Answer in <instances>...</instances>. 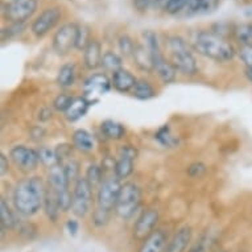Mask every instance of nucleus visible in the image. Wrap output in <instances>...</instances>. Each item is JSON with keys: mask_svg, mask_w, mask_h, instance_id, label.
Masks as SVG:
<instances>
[{"mask_svg": "<svg viewBox=\"0 0 252 252\" xmlns=\"http://www.w3.org/2000/svg\"><path fill=\"white\" fill-rule=\"evenodd\" d=\"M93 40L91 29L86 24H78V32H77V50H85L89 42Z\"/></svg>", "mask_w": 252, "mask_h": 252, "instance_id": "nucleus-34", "label": "nucleus"}, {"mask_svg": "<svg viewBox=\"0 0 252 252\" xmlns=\"http://www.w3.org/2000/svg\"><path fill=\"white\" fill-rule=\"evenodd\" d=\"M244 16L247 17V19H251L252 20V5L250 7V8H247L246 11H244Z\"/></svg>", "mask_w": 252, "mask_h": 252, "instance_id": "nucleus-46", "label": "nucleus"}, {"mask_svg": "<svg viewBox=\"0 0 252 252\" xmlns=\"http://www.w3.org/2000/svg\"><path fill=\"white\" fill-rule=\"evenodd\" d=\"M63 17V9L61 5H50L42 9L31 24V32L36 38L45 37L50 31H53Z\"/></svg>", "mask_w": 252, "mask_h": 252, "instance_id": "nucleus-8", "label": "nucleus"}, {"mask_svg": "<svg viewBox=\"0 0 252 252\" xmlns=\"http://www.w3.org/2000/svg\"><path fill=\"white\" fill-rule=\"evenodd\" d=\"M137 158V149L133 145H122L118 149V158L115 160L114 176L122 180L128 178L133 173V166Z\"/></svg>", "mask_w": 252, "mask_h": 252, "instance_id": "nucleus-13", "label": "nucleus"}, {"mask_svg": "<svg viewBox=\"0 0 252 252\" xmlns=\"http://www.w3.org/2000/svg\"><path fill=\"white\" fill-rule=\"evenodd\" d=\"M93 206V188L85 177H81L74 184L71 211L77 218H85L91 213Z\"/></svg>", "mask_w": 252, "mask_h": 252, "instance_id": "nucleus-10", "label": "nucleus"}, {"mask_svg": "<svg viewBox=\"0 0 252 252\" xmlns=\"http://www.w3.org/2000/svg\"><path fill=\"white\" fill-rule=\"evenodd\" d=\"M136 45L137 44L133 41V38L127 33L122 34L118 38V48H119L120 53L124 57H132L133 53H135V49H136Z\"/></svg>", "mask_w": 252, "mask_h": 252, "instance_id": "nucleus-31", "label": "nucleus"}, {"mask_svg": "<svg viewBox=\"0 0 252 252\" xmlns=\"http://www.w3.org/2000/svg\"><path fill=\"white\" fill-rule=\"evenodd\" d=\"M73 151H74V145L73 144H60L57 145V148L54 149V152L57 155V158L60 164L65 162L66 160L73 158Z\"/></svg>", "mask_w": 252, "mask_h": 252, "instance_id": "nucleus-38", "label": "nucleus"}, {"mask_svg": "<svg viewBox=\"0 0 252 252\" xmlns=\"http://www.w3.org/2000/svg\"><path fill=\"white\" fill-rule=\"evenodd\" d=\"M132 58L139 69L147 71V73H152L153 71L152 56H151V52H149V49L147 48L145 44L144 45H143V44H137Z\"/></svg>", "mask_w": 252, "mask_h": 252, "instance_id": "nucleus-22", "label": "nucleus"}, {"mask_svg": "<svg viewBox=\"0 0 252 252\" xmlns=\"http://www.w3.org/2000/svg\"><path fill=\"white\" fill-rule=\"evenodd\" d=\"M244 1H252V0H244Z\"/></svg>", "mask_w": 252, "mask_h": 252, "instance_id": "nucleus-48", "label": "nucleus"}, {"mask_svg": "<svg viewBox=\"0 0 252 252\" xmlns=\"http://www.w3.org/2000/svg\"><path fill=\"white\" fill-rule=\"evenodd\" d=\"M206 165L203 162H193L190 165L188 166V174L191 178H199L202 177L203 174L206 173Z\"/></svg>", "mask_w": 252, "mask_h": 252, "instance_id": "nucleus-41", "label": "nucleus"}, {"mask_svg": "<svg viewBox=\"0 0 252 252\" xmlns=\"http://www.w3.org/2000/svg\"><path fill=\"white\" fill-rule=\"evenodd\" d=\"M215 252H227V251H223V250H219V251H215Z\"/></svg>", "mask_w": 252, "mask_h": 252, "instance_id": "nucleus-47", "label": "nucleus"}, {"mask_svg": "<svg viewBox=\"0 0 252 252\" xmlns=\"http://www.w3.org/2000/svg\"><path fill=\"white\" fill-rule=\"evenodd\" d=\"M238 56H239L240 61L244 63V67L252 66V44L240 46L238 50Z\"/></svg>", "mask_w": 252, "mask_h": 252, "instance_id": "nucleus-39", "label": "nucleus"}, {"mask_svg": "<svg viewBox=\"0 0 252 252\" xmlns=\"http://www.w3.org/2000/svg\"><path fill=\"white\" fill-rule=\"evenodd\" d=\"M143 38H144L145 45L151 52V56H152L153 71L158 75V78L161 79L162 83L174 82L176 75H177V70L174 69L172 62L162 53L157 33H155L153 31H144L143 32Z\"/></svg>", "mask_w": 252, "mask_h": 252, "instance_id": "nucleus-4", "label": "nucleus"}, {"mask_svg": "<svg viewBox=\"0 0 252 252\" xmlns=\"http://www.w3.org/2000/svg\"><path fill=\"white\" fill-rule=\"evenodd\" d=\"M9 172V157H7L4 153L0 155V176L3 177L4 174Z\"/></svg>", "mask_w": 252, "mask_h": 252, "instance_id": "nucleus-42", "label": "nucleus"}, {"mask_svg": "<svg viewBox=\"0 0 252 252\" xmlns=\"http://www.w3.org/2000/svg\"><path fill=\"white\" fill-rule=\"evenodd\" d=\"M100 131L110 140H122L126 136V127L115 120L107 119L100 124Z\"/></svg>", "mask_w": 252, "mask_h": 252, "instance_id": "nucleus-25", "label": "nucleus"}, {"mask_svg": "<svg viewBox=\"0 0 252 252\" xmlns=\"http://www.w3.org/2000/svg\"><path fill=\"white\" fill-rule=\"evenodd\" d=\"M27 28L25 23H15V24H8L1 28V41H9L12 38L20 36Z\"/></svg>", "mask_w": 252, "mask_h": 252, "instance_id": "nucleus-32", "label": "nucleus"}, {"mask_svg": "<svg viewBox=\"0 0 252 252\" xmlns=\"http://www.w3.org/2000/svg\"><path fill=\"white\" fill-rule=\"evenodd\" d=\"M75 96L67 94V93H62V94H58L53 100V107L54 110H57L58 112H63L66 111L67 108L70 107V104L73 103Z\"/></svg>", "mask_w": 252, "mask_h": 252, "instance_id": "nucleus-36", "label": "nucleus"}, {"mask_svg": "<svg viewBox=\"0 0 252 252\" xmlns=\"http://www.w3.org/2000/svg\"><path fill=\"white\" fill-rule=\"evenodd\" d=\"M73 145L75 149L82 151V152H91L95 144H94V137L89 131L83 128L75 129L73 133Z\"/></svg>", "mask_w": 252, "mask_h": 252, "instance_id": "nucleus-24", "label": "nucleus"}, {"mask_svg": "<svg viewBox=\"0 0 252 252\" xmlns=\"http://www.w3.org/2000/svg\"><path fill=\"white\" fill-rule=\"evenodd\" d=\"M38 155H40V161H41V164L48 166V169H50V168H53V166L60 164V161H58L57 158V155L54 152V149L41 147V148L38 149Z\"/></svg>", "mask_w": 252, "mask_h": 252, "instance_id": "nucleus-35", "label": "nucleus"}, {"mask_svg": "<svg viewBox=\"0 0 252 252\" xmlns=\"http://www.w3.org/2000/svg\"><path fill=\"white\" fill-rule=\"evenodd\" d=\"M158 219H160V214L156 207H148L144 211H141V214L137 217L136 222L133 224V238L139 242H143L147 236L151 235L156 230Z\"/></svg>", "mask_w": 252, "mask_h": 252, "instance_id": "nucleus-14", "label": "nucleus"}, {"mask_svg": "<svg viewBox=\"0 0 252 252\" xmlns=\"http://www.w3.org/2000/svg\"><path fill=\"white\" fill-rule=\"evenodd\" d=\"M11 1H17V0H11Z\"/></svg>", "mask_w": 252, "mask_h": 252, "instance_id": "nucleus-49", "label": "nucleus"}, {"mask_svg": "<svg viewBox=\"0 0 252 252\" xmlns=\"http://www.w3.org/2000/svg\"><path fill=\"white\" fill-rule=\"evenodd\" d=\"M244 75H246V78H247L248 82L252 83V66L244 67Z\"/></svg>", "mask_w": 252, "mask_h": 252, "instance_id": "nucleus-45", "label": "nucleus"}, {"mask_svg": "<svg viewBox=\"0 0 252 252\" xmlns=\"http://www.w3.org/2000/svg\"><path fill=\"white\" fill-rule=\"evenodd\" d=\"M191 46L198 54L217 62H230L234 60L236 49L230 40L219 37L211 31H199L191 40Z\"/></svg>", "mask_w": 252, "mask_h": 252, "instance_id": "nucleus-2", "label": "nucleus"}, {"mask_svg": "<svg viewBox=\"0 0 252 252\" xmlns=\"http://www.w3.org/2000/svg\"><path fill=\"white\" fill-rule=\"evenodd\" d=\"M66 230L71 236H75L79 231V223L77 219H69L66 222Z\"/></svg>", "mask_w": 252, "mask_h": 252, "instance_id": "nucleus-43", "label": "nucleus"}, {"mask_svg": "<svg viewBox=\"0 0 252 252\" xmlns=\"http://www.w3.org/2000/svg\"><path fill=\"white\" fill-rule=\"evenodd\" d=\"M168 242V234L161 228H156L141 242L137 252H165Z\"/></svg>", "mask_w": 252, "mask_h": 252, "instance_id": "nucleus-15", "label": "nucleus"}, {"mask_svg": "<svg viewBox=\"0 0 252 252\" xmlns=\"http://www.w3.org/2000/svg\"><path fill=\"white\" fill-rule=\"evenodd\" d=\"M111 79L108 78L106 73H94L90 77H87L86 81L83 82V96L94 104L99 100L100 96L106 95L111 90Z\"/></svg>", "mask_w": 252, "mask_h": 252, "instance_id": "nucleus-12", "label": "nucleus"}, {"mask_svg": "<svg viewBox=\"0 0 252 252\" xmlns=\"http://www.w3.org/2000/svg\"><path fill=\"white\" fill-rule=\"evenodd\" d=\"M220 4V0H198L197 15H210L215 12Z\"/></svg>", "mask_w": 252, "mask_h": 252, "instance_id": "nucleus-37", "label": "nucleus"}, {"mask_svg": "<svg viewBox=\"0 0 252 252\" xmlns=\"http://www.w3.org/2000/svg\"><path fill=\"white\" fill-rule=\"evenodd\" d=\"M102 57H103L102 44L99 40L93 37V40L89 42V45L83 50V63L87 70L98 69L102 65Z\"/></svg>", "mask_w": 252, "mask_h": 252, "instance_id": "nucleus-16", "label": "nucleus"}, {"mask_svg": "<svg viewBox=\"0 0 252 252\" xmlns=\"http://www.w3.org/2000/svg\"><path fill=\"white\" fill-rule=\"evenodd\" d=\"M75 78H77V69L73 62H67L63 63L57 74V85L61 89H69L74 85Z\"/></svg>", "mask_w": 252, "mask_h": 252, "instance_id": "nucleus-23", "label": "nucleus"}, {"mask_svg": "<svg viewBox=\"0 0 252 252\" xmlns=\"http://www.w3.org/2000/svg\"><path fill=\"white\" fill-rule=\"evenodd\" d=\"M164 0H132L133 8L136 9L137 12H147L151 7L156 5L157 3H161Z\"/></svg>", "mask_w": 252, "mask_h": 252, "instance_id": "nucleus-40", "label": "nucleus"}, {"mask_svg": "<svg viewBox=\"0 0 252 252\" xmlns=\"http://www.w3.org/2000/svg\"><path fill=\"white\" fill-rule=\"evenodd\" d=\"M232 38H234L240 46L252 44V21L248 20L243 21V23H239V24H235Z\"/></svg>", "mask_w": 252, "mask_h": 252, "instance_id": "nucleus-26", "label": "nucleus"}, {"mask_svg": "<svg viewBox=\"0 0 252 252\" xmlns=\"http://www.w3.org/2000/svg\"><path fill=\"white\" fill-rule=\"evenodd\" d=\"M155 139H156L162 147L165 148H173L178 144V137L174 136L172 131H170V127L168 124L162 126L161 128H158L156 133H155Z\"/></svg>", "mask_w": 252, "mask_h": 252, "instance_id": "nucleus-30", "label": "nucleus"}, {"mask_svg": "<svg viewBox=\"0 0 252 252\" xmlns=\"http://www.w3.org/2000/svg\"><path fill=\"white\" fill-rule=\"evenodd\" d=\"M112 87L115 89L118 93L126 94V93H131L133 90V87L136 85L137 78L127 69L122 67L120 70L112 73L111 77Z\"/></svg>", "mask_w": 252, "mask_h": 252, "instance_id": "nucleus-18", "label": "nucleus"}, {"mask_svg": "<svg viewBox=\"0 0 252 252\" xmlns=\"http://www.w3.org/2000/svg\"><path fill=\"white\" fill-rule=\"evenodd\" d=\"M9 158L17 169L23 173H32L38 168L40 155L38 151L27 145H15L9 151Z\"/></svg>", "mask_w": 252, "mask_h": 252, "instance_id": "nucleus-11", "label": "nucleus"}, {"mask_svg": "<svg viewBox=\"0 0 252 252\" xmlns=\"http://www.w3.org/2000/svg\"><path fill=\"white\" fill-rule=\"evenodd\" d=\"M44 211H45L46 217L49 218V220L52 222H57L58 217L61 214L62 211L60 209V205H58L57 195L54 193L49 186H46L45 191V199H44Z\"/></svg>", "mask_w": 252, "mask_h": 252, "instance_id": "nucleus-21", "label": "nucleus"}, {"mask_svg": "<svg viewBox=\"0 0 252 252\" xmlns=\"http://www.w3.org/2000/svg\"><path fill=\"white\" fill-rule=\"evenodd\" d=\"M93 106L90 100L85 98V96H75L73 103L70 104V107L67 108L66 111L63 112V116L67 122L70 123H74V122H78L79 119H82L83 116L86 115L89 108Z\"/></svg>", "mask_w": 252, "mask_h": 252, "instance_id": "nucleus-19", "label": "nucleus"}, {"mask_svg": "<svg viewBox=\"0 0 252 252\" xmlns=\"http://www.w3.org/2000/svg\"><path fill=\"white\" fill-rule=\"evenodd\" d=\"M45 191L46 186L38 176H32L17 182L12 195L13 206L17 214L25 218L37 214L44 207Z\"/></svg>", "mask_w": 252, "mask_h": 252, "instance_id": "nucleus-1", "label": "nucleus"}, {"mask_svg": "<svg viewBox=\"0 0 252 252\" xmlns=\"http://www.w3.org/2000/svg\"><path fill=\"white\" fill-rule=\"evenodd\" d=\"M104 71L108 73H115L123 67V58L120 57L119 54L112 52V50H106L102 57V65Z\"/></svg>", "mask_w": 252, "mask_h": 252, "instance_id": "nucleus-28", "label": "nucleus"}, {"mask_svg": "<svg viewBox=\"0 0 252 252\" xmlns=\"http://www.w3.org/2000/svg\"><path fill=\"white\" fill-rule=\"evenodd\" d=\"M131 94L139 100H149L155 98L157 93L152 83L147 81V79L140 78L137 79L136 85L133 87V90L131 91Z\"/></svg>", "mask_w": 252, "mask_h": 252, "instance_id": "nucleus-27", "label": "nucleus"}, {"mask_svg": "<svg viewBox=\"0 0 252 252\" xmlns=\"http://www.w3.org/2000/svg\"><path fill=\"white\" fill-rule=\"evenodd\" d=\"M120 188H122V184L116 176L104 180L103 184L99 186V189L96 191V206L93 210V214L95 215L96 218L103 222L110 220L111 213L115 211Z\"/></svg>", "mask_w": 252, "mask_h": 252, "instance_id": "nucleus-5", "label": "nucleus"}, {"mask_svg": "<svg viewBox=\"0 0 252 252\" xmlns=\"http://www.w3.org/2000/svg\"><path fill=\"white\" fill-rule=\"evenodd\" d=\"M188 252H207V243L203 240H199Z\"/></svg>", "mask_w": 252, "mask_h": 252, "instance_id": "nucleus-44", "label": "nucleus"}, {"mask_svg": "<svg viewBox=\"0 0 252 252\" xmlns=\"http://www.w3.org/2000/svg\"><path fill=\"white\" fill-rule=\"evenodd\" d=\"M62 168H63V172H65V176H66L67 181L71 184H75L78 181L79 178V162L74 158H70V160H66L65 162L61 164Z\"/></svg>", "mask_w": 252, "mask_h": 252, "instance_id": "nucleus-33", "label": "nucleus"}, {"mask_svg": "<svg viewBox=\"0 0 252 252\" xmlns=\"http://www.w3.org/2000/svg\"><path fill=\"white\" fill-rule=\"evenodd\" d=\"M104 169L98 164H90L89 168L86 169V176L85 178L87 180V182L90 184V186L94 189H99V186L103 184V181L106 178H103Z\"/></svg>", "mask_w": 252, "mask_h": 252, "instance_id": "nucleus-29", "label": "nucleus"}, {"mask_svg": "<svg viewBox=\"0 0 252 252\" xmlns=\"http://www.w3.org/2000/svg\"><path fill=\"white\" fill-rule=\"evenodd\" d=\"M166 49L169 52V61L178 73L186 77H191L198 73L197 60L194 54L191 53L190 46L185 41V38L176 34L170 36L166 40Z\"/></svg>", "mask_w": 252, "mask_h": 252, "instance_id": "nucleus-3", "label": "nucleus"}, {"mask_svg": "<svg viewBox=\"0 0 252 252\" xmlns=\"http://www.w3.org/2000/svg\"><path fill=\"white\" fill-rule=\"evenodd\" d=\"M141 205V189L133 182H124L120 188L115 213L119 218L128 220L136 214Z\"/></svg>", "mask_w": 252, "mask_h": 252, "instance_id": "nucleus-6", "label": "nucleus"}, {"mask_svg": "<svg viewBox=\"0 0 252 252\" xmlns=\"http://www.w3.org/2000/svg\"><path fill=\"white\" fill-rule=\"evenodd\" d=\"M20 224V220L17 219L16 214L11 210L8 202L4 198L0 201V226L1 232L8 231V230H16Z\"/></svg>", "mask_w": 252, "mask_h": 252, "instance_id": "nucleus-20", "label": "nucleus"}, {"mask_svg": "<svg viewBox=\"0 0 252 252\" xmlns=\"http://www.w3.org/2000/svg\"><path fill=\"white\" fill-rule=\"evenodd\" d=\"M193 238V230L190 226H184L176 231L173 238L168 242L165 252H185Z\"/></svg>", "mask_w": 252, "mask_h": 252, "instance_id": "nucleus-17", "label": "nucleus"}, {"mask_svg": "<svg viewBox=\"0 0 252 252\" xmlns=\"http://www.w3.org/2000/svg\"><path fill=\"white\" fill-rule=\"evenodd\" d=\"M40 0H17L1 5V16L8 24L27 23L37 12Z\"/></svg>", "mask_w": 252, "mask_h": 252, "instance_id": "nucleus-7", "label": "nucleus"}, {"mask_svg": "<svg viewBox=\"0 0 252 252\" xmlns=\"http://www.w3.org/2000/svg\"><path fill=\"white\" fill-rule=\"evenodd\" d=\"M77 32L78 23H65L56 31L52 38V48L58 56L63 57L77 49Z\"/></svg>", "mask_w": 252, "mask_h": 252, "instance_id": "nucleus-9", "label": "nucleus"}]
</instances>
